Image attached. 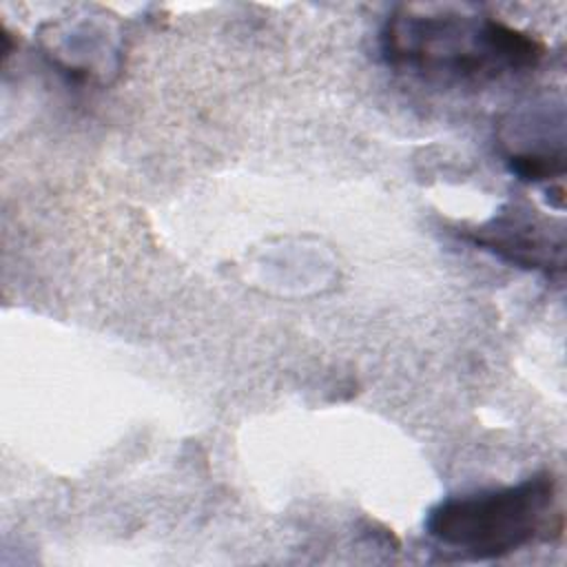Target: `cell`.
<instances>
[{
  "label": "cell",
  "instance_id": "obj_3",
  "mask_svg": "<svg viewBox=\"0 0 567 567\" xmlns=\"http://www.w3.org/2000/svg\"><path fill=\"white\" fill-rule=\"evenodd\" d=\"M465 237L512 266L538 270L547 277L563 272V230L551 233L545 221L525 210L512 208L509 213H501L492 221L470 230Z\"/></svg>",
  "mask_w": 567,
  "mask_h": 567
},
{
  "label": "cell",
  "instance_id": "obj_1",
  "mask_svg": "<svg viewBox=\"0 0 567 567\" xmlns=\"http://www.w3.org/2000/svg\"><path fill=\"white\" fill-rule=\"evenodd\" d=\"M388 66L441 86H483L534 69L543 44L472 4H401L383 22Z\"/></svg>",
  "mask_w": 567,
  "mask_h": 567
},
{
  "label": "cell",
  "instance_id": "obj_2",
  "mask_svg": "<svg viewBox=\"0 0 567 567\" xmlns=\"http://www.w3.org/2000/svg\"><path fill=\"white\" fill-rule=\"evenodd\" d=\"M556 478L534 474L516 485L450 496L425 518L427 536L445 551L467 560L509 556L549 532H560Z\"/></svg>",
  "mask_w": 567,
  "mask_h": 567
}]
</instances>
